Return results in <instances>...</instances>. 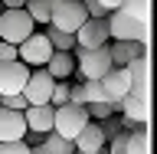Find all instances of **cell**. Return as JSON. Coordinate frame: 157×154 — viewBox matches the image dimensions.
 <instances>
[{"label": "cell", "instance_id": "cell-1", "mask_svg": "<svg viewBox=\"0 0 157 154\" xmlns=\"http://www.w3.org/2000/svg\"><path fill=\"white\" fill-rule=\"evenodd\" d=\"M72 56L78 59V82L88 79H105L111 72V56H108V43L98 49H72Z\"/></svg>", "mask_w": 157, "mask_h": 154}, {"label": "cell", "instance_id": "cell-2", "mask_svg": "<svg viewBox=\"0 0 157 154\" xmlns=\"http://www.w3.org/2000/svg\"><path fill=\"white\" fill-rule=\"evenodd\" d=\"M92 118H88V112L82 105H59L56 115H52V131H56L59 138H66V141H75L78 131L88 125Z\"/></svg>", "mask_w": 157, "mask_h": 154}, {"label": "cell", "instance_id": "cell-3", "mask_svg": "<svg viewBox=\"0 0 157 154\" xmlns=\"http://www.w3.org/2000/svg\"><path fill=\"white\" fill-rule=\"evenodd\" d=\"M85 20H88V13H85V7H82V0H56V3H52V13H49V26L75 36V30L82 26Z\"/></svg>", "mask_w": 157, "mask_h": 154}, {"label": "cell", "instance_id": "cell-4", "mask_svg": "<svg viewBox=\"0 0 157 154\" xmlns=\"http://www.w3.org/2000/svg\"><path fill=\"white\" fill-rule=\"evenodd\" d=\"M105 23H108V39H131V43L147 46V23H137L121 10H111Z\"/></svg>", "mask_w": 157, "mask_h": 154}, {"label": "cell", "instance_id": "cell-5", "mask_svg": "<svg viewBox=\"0 0 157 154\" xmlns=\"http://www.w3.org/2000/svg\"><path fill=\"white\" fill-rule=\"evenodd\" d=\"M33 20L26 10H3L0 13V43H13L20 46L26 36H33Z\"/></svg>", "mask_w": 157, "mask_h": 154}, {"label": "cell", "instance_id": "cell-6", "mask_svg": "<svg viewBox=\"0 0 157 154\" xmlns=\"http://www.w3.org/2000/svg\"><path fill=\"white\" fill-rule=\"evenodd\" d=\"M52 53H56V49L49 46V39L43 36V33H33V36H26L17 46V59L23 62V66H29V69H43Z\"/></svg>", "mask_w": 157, "mask_h": 154}, {"label": "cell", "instance_id": "cell-7", "mask_svg": "<svg viewBox=\"0 0 157 154\" xmlns=\"http://www.w3.org/2000/svg\"><path fill=\"white\" fill-rule=\"evenodd\" d=\"M52 85L56 79L49 76L46 69H29V79L20 95L26 98V105H49V95H52Z\"/></svg>", "mask_w": 157, "mask_h": 154}, {"label": "cell", "instance_id": "cell-8", "mask_svg": "<svg viewBox=\"0 0 157 154\" xmlns=\"http://www.w3.org/2000/svg\"><path fill=\"white\" fill-rule=\"evenodd\" d=\"M26 79H29V66H23L20 59H13V62H0V98L20 95L23 85H26Z\"/></svg>", "mask_w": 157, "mask_h": 154}, {"label": "cell", "instance_id": "cell-9", "mask_svg": "<svg viewBox=\"0 0 157 154\" xmlns=\"http://www.w3.org/2000/svg\"><path fill=\"white\" fill-rule=\"evenodd\" d=\"M108 43V23L105 20H85L75 30V49H98Z\"/></svg>", "mask_w": 157, "mask_h": 154}, {"label": "cell", "instance_id": "cell-10", "mask_svg": "<svg viewBox=\"0 0 157 154\" xmlns=\"http://www.w3.org/2000/svg\"><path fill=\"white\" fill-rule=\"evenodd\" d=\"M128 76H131V95L137 98H151V62H147V53L128 62Z\"/></svg>", "mask_w": 157, "mask_h": 154}, {"label": "cell", "instance_id": "cell-11", "mask_svg": "<svg viewBox=\"0 0 157 154\" xmlns=\"http://www.w3.org/2000/svg\"><path fill=\"white\" fill-rule=\"evenodd\" d=\"M23 135H26L23 112H13V108L0 105V144H7V141H23Z\"/></svg>", "mask_w": 157, "mask_h": 154}, {"label": "cell", "instance_id": "cell-12", "mask_svg": "<svg viewBox=\"0 0 157 154\" xmlns=\"http://www.w3.org/2000/svg\"><path fill=\"white\" fill-rule=\"evenodd\" d=\"M108 56H111V69H124L131 59L144 56V46L131 39H108Z\"/></svg>", "mask_w": 157, "mask_h": 154}, {"label": "cell", "instance_id": "cell-13", "mask_svg": "<svg viewBox=\"0 0 157 154\" xmlns=\"http://www.w3.org/2000/svg\"><path fill=\"white\" fill-rule=\"evenodd\" d=\"M52 115H56V108H52V105H29L26 112H23L26 131H36V135H49V131H52Z\"/></svg>", "mask_w": 157, "mask_h": 154}, {"label": "cell", "instance_id": "cell-14", "mask_svg": "<svg viewBox=\"0 0 157 154\" xmlns=\"http://www.w3.org/2000/svg\"><path fill=\"white\" fill-rule=\"evenodd\" d=\"M118 115L124 118V121H131V125L144 128L147 118H151V105H147V98H137V95H124L121 98V112Z\"/></svg>", "mask_w": 157, "mask_h": 154}, {"label": "cell", "instance_id": "cell-15", "mask_svg": "<svg viewBox=\"0 0 157 154\" xmlns=\"http://www.w3.org/2000/svg\"><path fill=\"white\" fill-rule=\"evenodd\" d=\"M101 89H105V98H124L131 95V76H128V69H111L105 79H98Z\"/></svg>", "mask_w": 157, "mask_h": 154}, {"label": "cell", "instance_id": "cell-16", "mask_svg": "<svg viewBox=\"0 0 157 154\" xmlns=\"http://www.w3.org/2000/svg\"><path fill=\"white\" fill-rule=\"evenodd\" d=\"M75 144V154H88V151H98V148H105V135H101V125L98 121H88L82 131H78V138L72 141Z\"/></svg>", "mask_w": 157, "mask_h": 154}, {"label": "cell", "instance_id": "cell-17", "mask_svg": "<svg viewBox=\"0 0 157 154\" xmlns=\"http://www.w3.org/2000/svg\"><path fill=\"white\" fill-rule=\"evenodd\" d=\"M43 69H46L56 82H69V79H72V72H75V56H72V53H52V56H49V62H46Z\"/></svg>", "mask_w": 157, "mask_h": 154}, {"label": "cell", "instance_id": "cell-18", "mask_svg": "<svg viewBox=\"0 0 157 154\" xmlns=\"http://www.w3.org/2000/svg\"><path fill=\"white\" fill-rule=\"evenodd\" d=\"M121 13H128L131 20H137V23H147L151 20V0H121Z\"/></svg>", "mask_w": 157, "mask_h": 154}, {"label": "cell", "instance_id": "cell-19", "mask_svg": "<svg viewBox=\"0 0 157 154\" xmlns=\"http://www.w3.org/2000/svg\"><path fill=\"white\" fill-rule=\"evenodd\" d=\"M43 36L49 39V46L56 49V53H72V49H75V36H72V33H62V30H56V26H49Z\"/></svg>", "mask_w": 157, "mask_h": 154}, {"label": "cell", "instance_id": "cell-20", "mask_svg": "<svg viewBox=\"0 0 157 154\" xmlns=\"http://www.w3.org/2000/svg\"><path fill=\"white\" fill-rule=\"evenodd\" d=\"M52 3H56V0H26V3H23V10L29 13V20H33V23H49Z\"/></svg>", "mask_w": 157, "mask_h": 154}, {"label": "cell", "instance_id": "cell-21", "mask_svg": "<svg viewBox=\"0 0 157 154\" xmlns=\"http://www.w3.org/2000/svg\"><path fill=\"white\" fill-rule=\"evenodd\" d=\"M124 154H151V144H147V131H144V128H134V131H128Z\"/></svg>", "mask_w": 157, "mask_h": 154}, {"label": "cell", "instance_id": "cell-22", "mask_svg": "<svg viewBox=\"0 0 157 154\" xmlns=\"http://www.w3.org/2000/svg\"><path fill=\"white\" fill-rule=\"evenodd\" d=\"M43 144H46L52 154H75V144H72V141H66V138H59L56 131H49V135L43 138Z\"/></svg>", "mask_w": 157, "mask_h": 154}, {"label": "cell", "instance_id": "cell-23", "mask_svg": "<svg viewBox=\"0 0 157 154\" xmlns=\"http://www.w3.org/2000/svg\"><path fill=\"white\" fill-rule=\"evenodd\" d=\"M82 89H85V105H92V102H105V89H101V82H98V79L82 82Z\"/></svg>", "mask_w": 157, "mask_h": 154}, {"label": "cell", "instance_id": "cell-24", "mask_svg": "<svg viewBox=\"0 0 157 154\" xmlns=\"http://www.w3.org/2000/svg\"><path fill=\"white\" fill-rule=\"evenodd\" d=\"M69 102V82H56L52 85V95H49V105L59 108V105H66Z\"/></svg>", "mask_w": 157, "mask_h": 154}, {"label": "cell", "instance_id": "cell-25", "mask_svg": "<svg viewBox=\"0 0 157 154\" xmlns=\"http://www.w3.org/2000/svg\"><path fill=\"white\" fill-rule=\"evenodd\" d=\"M66 105H82L85 108V89H82V82H69V102Z\"/></svg>", "mask_w": 157, "mask_h": 154}, {"label": "cell", "instance_id": "cell-26", "mask_svg": "<svg viewBox=\"0 0 157 154\" xmlns=\"http://www.w3.org/2000/svg\"><path fill=\"white\" fill-rule=\"evenodd\" d=\"M0 105H3V108H13V112H26V98H23V95H7V98H0Z\"/></svg>", "mask_w": 157, "mask_h": 154}, {"label": "cell", "instance_id": "cell-27", "mask_svg": "<svg viewBox=\"0 0 157 154\" xmlns=\"http://www.w3.org/2000/svg\"><path fill=\"white\" fill-rule=\"evenodd\" d=\"M0 154H29V144L26 141H7V144H0Z\"/></svg>", "mask_w": 157, "mask_h": 154}, {"label": "cell", "instance_id": "cell-28", "mask_svg": "<svg viewBox=\"0 0 157 154\" xmlns=\"http://www.w3.org/2000/svg\"><path fill=\"white\" fill-rule=\"evenodd\" d=\"M17 59V46L13 43H0V62H13Z\"/></svg>", "mask_w": 157, "mask_h": 154}, {"label": "cell", "instance_id": "cell-29", "mask_svg": "<svg viewBox=\"0 0 157 154\" xmlns=\"http://www.w3.org/2000/svg\"><path fill=\"white\" fill-rule=\"evenodd\" d=\"M23 3H26V0H0L3 10H23Z\"/></svg>", "mask_w": 157, "mask_h": 154}, {"label": "cell", "instance_id": "cell-30", "mask_svg": "<svg viewBox=\"0 0 157 154\" xmlns=\"http://www.w3.org/2000/svg\"><path fill=\"white\" fill-rule=\"evenodd\" d=\"M98 3H101V7H105L108 13H111V10H118V7H121V0H98Z\"/></svg>", "mask_w": 157, "mask_h": 154}, {"label": "cell", "instance_id": "cell-31", "mask_svg": "<svg viewBox=\"0 0 157 154\" xmlns=\"http://www.w3.org/2000/svg\"><path fill=\"white\" fill-rule=\"evenodd\" d=\"M29 154H52L46 144H36V148H29Z\"/></svg>", "mask_w": 157, "mask_h": 154}, {"label": "cell", "instance_id": "cell-32", "mask_svg": "<svg viewBox=\"0 0 157 154\" xmlns=\"http://www.w3.org/2000/svg\"><path fill=\"white\" fill-rule=\"evenodd\" d=\"M88 154H108V144H105V148H98V151H88Z\"/></svg>", "mask_w": 157, "mask_h": 154}]
</instances>
